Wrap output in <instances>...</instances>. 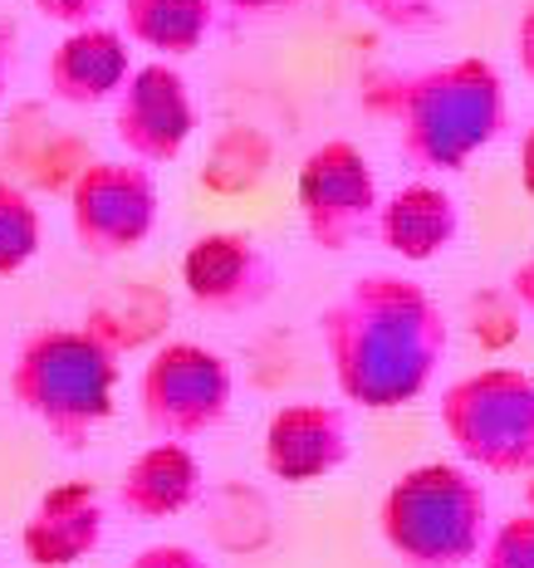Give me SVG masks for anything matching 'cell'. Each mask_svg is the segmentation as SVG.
Listing matches in <instances>:
<instances>
[{"label": "cell", "instance_id": "ac0fdd59", "mask_svg": "<svg viewBox=\"0 0 534 568\" xmlns=\"http://www.w3.org/2000/svg\"><path fill=\"white\" fill-rule=\"evenodd\" d=\"M270 172V138H260L255 128H245V148L241 158H225L221 148H211L206 168H201V186H211V192H255L260 182H265Z\"/></svg>", "mask_w": 534, "mask_h": 568}, {"label": "cell", "instance_id": "7a4b0ae2", "mask_svg": "<svg viewBox=\"0 0 534 568\" xmlns=\"http://www.w3.org/2000/svg\"><path fill=\"white\" fill-rule=\"evenodd\" d=\"M123 348L99 324H44L26 334L6 393L59 452H84L118 407Z\"/></svg>", "mask_w": 534, "mask_h": 568}, {"label": "cell", "instance_id": "d6986e66", "mask_svg": "<svg viewBox=\"0 0 534 568\" xmlns=\"http://www.w3.org/2000/svg\"><path fill=\"white\" fill-rule=\"evenodd\" d=\"M476 564L481 568H534V505L491 529Z\"/></svg>", "mask_w": 534, "mask_h": 568}, {"label": "cell", "instance_id": "484cf974", "mask_svg": "<svg viewBox=\"0 0 534 568\" xmlns=\"http://www.w3.org/2000/svg\"><path fill=\"white\" fill-rule=\"evenodd\" d=\"M520 186H525V196L534 201V123L525 128V138H520Z\"/></svg>", "mask_w": 534, "mask_h": 568}, {"label": "cell", "instance_id": "277c9868", "mask_svg": "<svg viewBox=\"0 0 534 568\" xmlns=\"http://www.w3.org/2000/svg\"><path fill=\"white\" fill-rule=\"evenodd\" d=\"M491 529L485 480L461 460H422L402 470L377 505V535L407 568L476 564Z\"/></svg>", "mask_w": 534, "mask_h": 568}, {"label": "cell", "instance_id": "7402d4cb", "mask_svg": "<svg viewBox=\"0 0 534 568\" xmlns=\"http://www.w3.org/2000/svg\"><path fill=\"white\" fill-rule=\"evenodd\" d=\"M123 568H216V564L201 549H192V544H148Z\"/></svg>", "mask_w": 534, "mask_h": 568}, {"label": "cell", "instance_id": "52a82bcc", "mask_svg": "<svg viewBox=\"0 0 534 568\" xmlns=\"http://www.w3.org/2000/svg\"><path fill=\"white\" fill-rule=\"evenodd\" d=\"M294 206H300V226L314 251L343 255L367 241L377 231V211H383L367 152L349 138H329L310 148L294 172Z\"/></svg>", "mask_w": 534, "mask_h": 568}, {"label": "cell", "instance_id": "e0dca14e", "mask_svg": "<svg viewBox=\"0 0 534 568\" xmlns=\"http://www.w3.org/2000/svg\"><path fill=\"white\" fill-rule=\"evenodd\" d=\"M44 245V216L26 186L0 176V280L20 275Z\"/></svg>", "mask_w": 534, "mask_h": 568}, {"label": "cell", "instance_id": "9a60e30c", "mask_svg": "<svg viewBox=\"0 0 534 568\" xmlns=\"http://www.w3.org/2000/svg\"><path fill=\"white\" fill-rule=\"evenodd\" d=\"M373 235L383 251L402 255L407 265H426V260L446 255L451 245L461 241V201L451 196L442 182L417 176V182L383 196Z\"/></svg>", "mask_w": 534, "mask_h": 568}, {"label": "cell", "instance_id": "7c38bea8", "mask_svg": "<svg viewBox=\"0 0 534 568\" xmlns=\"http://www.w3.org/2000/svg\"><path fill=\"white\" fill-rule=\"evenodd\" d=\"M109 500L93 480H64L34 500L20 525V554L30 568H79L103 549Z\"/></svg>", "mask_w": 534, "mask_h": 568}, {"label": "cell", "instance_id": "4fadbf2b", "mask_svg": "<svg viewBox=\"0 0 534 568\" xmlns=\"http://www.w3.org/2000/svg\"><path fill=\"white\" fill-rule=\"evenodd\" d=\"M133 69V40L99 20L84 30H64V40L44 59V93L64 109H99L123 93Z\"/></svg>", "mask_w": 534, "mask_h": 568}, {"label": "cell", "instance_id": "2e32d148", "mask_svg": "<svg viewBox=\"0 0 534 568\" xmlns=\"http://www.w3.org/2000/svg\"><path fill=\"white\" fill-rule=\"evenodd\" d=\"M221 0H118V30L152 59H187L216 34Z\"/></svg>", "mask_w": 534, "mask_h": 568}, {"label": "cell", "instance_id": "cb8c5ba5", "mask_svg": "<svg viewBox=\"0 0 534 568\" xmlns=\"http://www.w3.org/2000/svg\"><path fill=\"white\" fill-rule=\"evenodd\" d=\"M510 294H515V304L534 318V255L525 260V265L510 270Z\"/></svg>", "mask_w": 534, "mask_h": 568}, {"label": "cell", "instance_id": "d4e9b609", "mask_svg": "<svg viewBox=\"0 0 534 568\" xmlns=\"http://www.w3.org/2000/svg\"><path fill=\"white\" fill-rule=\"evenodd\" d=\"M225 10H235V16H280V10L300 6V0H221Z\"/></svg>", "mask_w": 534, "mask_h": 568}, {"label": "cell", "instance_id": "9c48e42d", "mask_svg": "<svg viewBox=\"0 0 534 568\" xmlns=\"http://www.w3.org/2000/svg\"><path fill=\"white\" fill-rule=\"evenodd\" d=\"M197 138V99L172 59H148L113 99V142L142 168H168Z\"/></svg>", "mask_w": 534, "mask_h": 568}, {"label": "cell", "instance_id": "ffe728a7", "mask_svg": "<svg viewBox=\"0 0 534 568\" xmlns=\"http://www.w3.org/2000/svg\"><path fill=\"white\" fill-rule=\"evenodd\" d=\"M353 6H359L363 16H373L377 26L417 34V30H432L436 20H446L451 0H353Z\"/></svg>", "mask_w": 534, "mask_h": 568}, {"label": "cell", "instance_id": "30bf717a", "mask_svg": "<svg viewBox=\"0 0 534 568\" xmlns=\"http://www.w3.org/2000/svg\"><path fill=\"white\" fill-rule=\"evenodd\" d=\"M353 456V426L349 407L324 397H300L270 412L265 436H260V466L280 485H314L349 466Z\"/></svg>", "mask_w": 534, "mask_h": 568}, {"label": "cell", "instance_id": "603a6c76", "mask_svg": "<svg viewBox=\"0 0 534 568\" xmlns=\"http://www.w3.org/2000/svg\"><path fill=\"white\" fill-rule=\"evenodd\" d=\"M515 59H520V74L534 84V6L515 20Z\"/></svg>", "mask_w": 534, "mask_h": 568}, {"label": "cell", "instance_id": "44dd1931", "mask_svg": "<svg viewBox=\"0 0 534 568\" xmlns=\"http://www.w3.org/2000/svg\"><path fill=\"white\" fill-rule=\"evenodd\" d=\"M30 6L40 10L44 20H54V26L84 30V26H99V20L118 6V0H30Z\"/></svg>", "mask_w": 534, "mask_h": 568}, {"label": "cell", "instance_id": "6da1fadb", "mask_svg": "<svg viewBox=\"0 0 534 568\" xmlns=\"http://www.w3.org/2000/svg\"><path fill=\"white\" fill-rule=\"evenodd\" d=\"M319 343L349 407L393 412L436 383L451 324L426 284L393 270H367L319 310Z\"/></svg>", "mask_w": 534, "mask_h": 568}, {"label": "cell", "instance_id": "8fae6325", "mask_svg": "<svg viewBox=\"0 0 534 568\" xmlns=\"http://www.w3.org/2000/svg\"><path fill=\"white\" fill-rule=\"evenodd\" d=\"M275 284V260L251 231H201L182 251V290L206 314H251Z\"/></svg>", "mask_w": 534, "mask_h": 568}, {"label": "cell", "instance_id": "8992f818", "mask_svg": "<svg viewBox=\"0 0 534 568\" xmlns=\"http://www.w3.org/2000/svg\"><path fill=\"white\" fill-rule=\"evenodd\" d=\"M235 368L206 343L172 338L148 353L138 373V412L158 442H197L231 417Z\"/></svg>", "mask_w": 534, "mask_h": 568}, {"label": "cell", "instance_id": "5bb4252c", "mask_svg": "<svg viewBox=\"0 0 534 568\" xmlns=\"http://www.w3.org/2000/svg\"><path fill=\"white\" fill-rule=\"evenodd\" d=\"M206 490V470L187 442H152L118 476V510L133 525H162L187 515Z\"/></svg>", "mask_w": 534, "mask_h": 568}, {"label": "cell", "instance_id": "4316f807", "mask_svg": "<svg viewBox=\"0 0 534 568\" xmlns=\"http://www.w3.org/2000/svg\"><path fill=\"white\" fill-rule=\"evenodd\" d=\"M10 79H16V44H10L6 34H0V99H6Z\"/></svg>", "mask_w": 534, "mask_h": 568}, {"label": "cell", "instance_id": "ba28073f", "mask_svg": "<svg viewBox=\"0 0 534 568\" xmlns=\"http://www.w3.org/2000/svg\"><path fill=\"white\" fill-rule=\"evenodd\" d=\"M162 192L152 168L133 158L84 162L69 182V231L89 260H123L158 231Z\"/></svg>", "mask_w": 534, "mask_h": 568}, {"label": "cell", "instance_id": "5b68a950", "mask_svg": "<svg viewBox=\"0 0 534 568\" xmlns=\"http://www.w3.org/2000/svg\"><path fill=\"white\" fill-rule=\"evenodd\" d=\"M436 426L461 466L481 476H534V373L495 363L456 377L436 402Z\"/></svg>", "mask_w": 534, "mask_h": 568}, {"label": "cell", "instance_id": "3957f363", "mask_svg": "<svg viewBox=\"0 0 534 568\" xmlns=\"http://www.w3.org/2000/svg\"><path fill=\"white\" fill-rule=\"evenodd\" d=\"M387 113L397 128L402 162L422 176L466 172L510 128L505 79L481 54L446 59V64L397 79Z\"/></svg>", "mask_w": 534, "mask_h": 568}]
</instances>
